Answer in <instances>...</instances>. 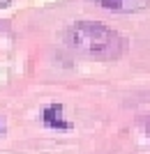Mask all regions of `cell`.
Instances as JSON below:
<instances>
[{
	"label": "cell",
	"instance_id": "obj_1",
	"mask_svg": "<svg viewBox=\"0 0 150 154\" xmlns=\"http://www.w3.org/2000/svg\"><path fill=\"white\" fill-rule=\"evenodd\" d=\"M65 37L74 51L90 60H116L125 48L123 37L97 21H76Z\"/></svg>",
	"mask_w": 150,
	"mask_h": 154
},
{
	"label": "cell",
	"instance_id": "obj_2",
	"mask_svg": "<svg viewBox=\"0 0 150 154\" xmlns=\"http://www.w3.org/2000/svg\"><path fill=\"white\" fill-rule=\"evenodd\" d=\"M62 106L60 103H51V106H46L44 113H42V120H44L46 127L51 129H60V131H69L72 129V122H67L65 117H62Z\"/></svg>",
	"mask_w": 150,
	"mask_h": 154
},
{
	"label": "cell",
	"instance_id": "obj_3",
	"mask_svg": "<svg viewBox=\"0 0 150 154\" xmlns=\"http://www.w3.org/2000/svg\"><path fill=\"white\" fill-rule=\"evenodd\" d=\"M90 2H97L111 12H139L150 5V0H90Z\"/></svg>",
	"mask_w": 150,
	"mask_h": 154
},
{
	"label": "cell",
	"instance_id": "obj_4",
	"mask_svg": "<svg viewBox=\"0 0 150 154\" xmlns=\"http://www.w3.org/2000/svg\"><path fill=\"white\" fill-rule=\"evenodd\" d=\"M9 2H12V0H0V9H2V7H7Z\"/></svg>",
	"mask_w": 150,
	"mask_h": 154
},
{
	"label": "cell",
	"instance_id": "obj_5",
	"mask_svg": "<svg viewBox=\"0 0 150 154\" xmlns=\"http://www.w3.org/2000/svg\"><path fill=\"white\" fill-rule=\"evenodd\" d=\"M0 131H2V117H0Z\"/></svg>",
	"mask_w": 150,
	"mask_h": 154
},
{
	"label": "cell",
	"instance_id": "obj_6",
	"mask_svg": "<svg viewBox=\"0 0 150 154\" xmlns=\"http://www.w3.org/2000/svg\"><path fill=\"white\" fill-rule=\"evenodd\" d=\"M148 138H150V124H148Z\"/></svg>",
	"mask_w": 150,
	"mask_h": 154
}]
</instances>
